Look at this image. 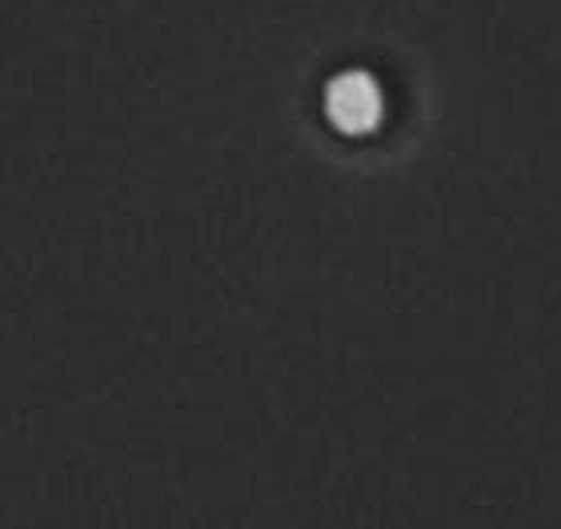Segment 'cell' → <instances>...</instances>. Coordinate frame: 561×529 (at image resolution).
I'll return each mask as SVG.
<instances>
[{
  "label": "cell",
  "instance_id": "cell-1",
  "mask_svg": "<svg viewBox=\"0 0 561 529\" xmlns=\"http://www.w3.org/2000/svg\"><path fill=\"white\" fill-rule=\"evenodd\" d=\"M325 113L341 133H353V137L377 129V120H381V113H386L381 84L362 69L337 72L325 89Z\"/></svg>",
  "mask_w": 561,
  "mask_h": 529
}]
</instances>
